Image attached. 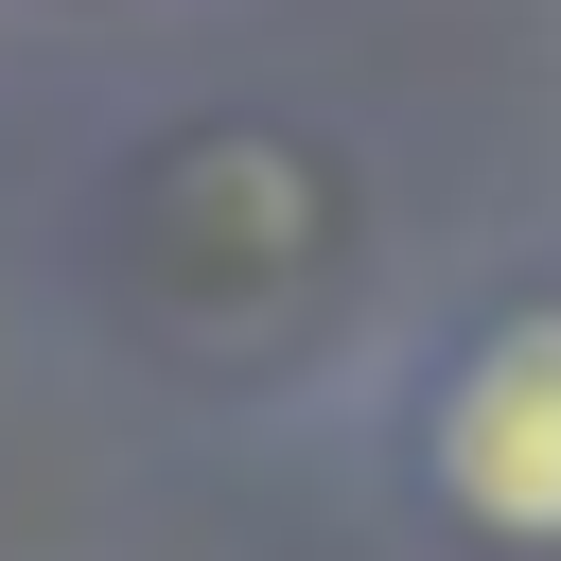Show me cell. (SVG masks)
I'll list each match as a JSON object with an SVG mask.
<instances>
[{
	"mask_svg": "<svg viewBox=\"0 0 561 561\" xmlns=\"http://www.w3.org/2000/svg\"><path fill=\"white\" fill-rule=\"evenodd\" d=\"M403 473L473 561H561V280H508L438 333L403 403Z\"/></svg>",
	"mask_w": 561,
	"mask_h": 561,
	"instance_id": "1",
	"label": "cell"
}]
</instances>
